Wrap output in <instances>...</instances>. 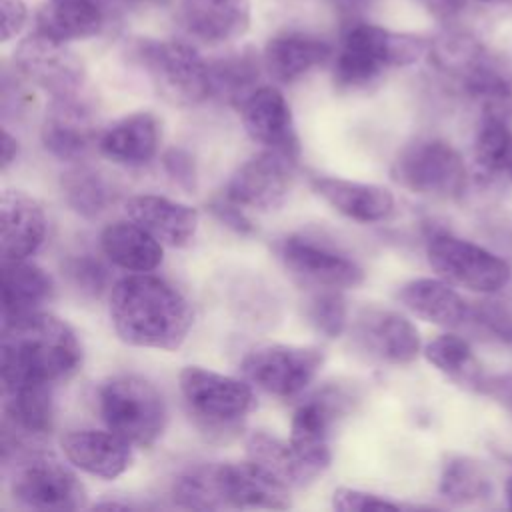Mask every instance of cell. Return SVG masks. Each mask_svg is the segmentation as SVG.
Wrapping results in <instances>:
<instances>
[{"label": "cell", "instance_id": "obj_47", "mask_svg": "<svg viewBox=\"0 0 512 512\" xmlns=\"http://www.w3.org/2000/svg\"><path fill=\"white\" fill-rule=\"evenodd\" d=\"M504 388H506L504 398H506V402H508V404H510V408H512V378H510V382H508V384H504Z\"/></svg>", "mask_w": 512, "mask_h": 512}, {"label": "cell", "instance_id": "obj_9", "mask_svg": "<svg viewBox=\"0 0 512 512\" xmlns=\"http://www.w3.org/2000/svg\"><path fill=\"white\" fill-rule=\"evenodd\" d=\"M178 382L190 414L210 430L234 428L256 404L248 380L202 366H186Z\"/></svg>", "mask_w": 512, "mask_h": 512}, {"label": "cell", "instance_id": "obj_43", "mask_svg": "<svg viewBox=\"0 0 512 512\" xmlns=\"http://www.w3.org/2000/svg\"><path fill=\"white\" fill-rule=\"evenodd\" d=\"M2 6V40L8 42L20 34L26 24L28 10L22 0H0Z\"/></svg>", "mask_w": 512, "mask_h": 512}, {"label": "cell", "instance_id": "obj_44", "mask_svg": "<svg viewBox=\"0 0 512 512\" xmlns=\"http://www.w3.org/2000/svg\"><path fill=\"white\" fill-rule=\"evenodd\" d=\"M430 16L436 20L450 24L454 22L466 8V0H416Z\"/></svg>", "mask_w": 512, "mask_h": 512}, {"label": "cell", "instance_id": "obj_41", "mask_svg": "<svg viewBox=\"0 0 512 512\" xmlns=\"http://www.w3.org/2000/svg\"><path fill=\"white\" fill-rule=\"evenodd\" d=\"M162 168L164 172L170 176V180L184 188L186 192H194L198 186V170H196V162L192 158V154H188L182 148H168L162 158Z\"/></svg>", "mask_w": 512, "mask_h": 512}, {"label": "cell", "instance_id": "obj_34", "mask_svg": "<svg viewBox=\"0 0 512 512\" xmlns=\"http://www.w3.org/2000/svg\"><path fill=\"white\" fill-rule=\"evenodd\" d=\"M438 490L452 504H472L490 496L492 482L472 458L452 456L442 466Z\"/></svg>", "mask_w": 512, "mask_h": 512}, {"label": "cell", "instance_id": "obj_5", "mask_svg": "<svg viewBox=\"0 0 512 512\" xmlns=\"http://www.w3.org/2000/svg\"><path fill=\"white\" fill-rule=\"evenodd\" d=\"M132 56L166 102L196 106L210 98L208 60L192 44L144 38L132 46Z\"/></svg>", "mask_w": 512, "mask_h": 512}, {"label": "cell", "instance_id": "obj_40", "mask_svg": "<svg viewBox=\"0 0 512 512\" xmlns=\"http://www.w3.org/2000/svg\"><path fill=\"white\" fill-rule=\"evenodd\" d=\"M468 316L500 342L512 344V310L502 302H482Z\"/></svg>", "mask_w": 512, "mask_h": 512}, {"label": "cell", "instance_id": "obj_7", "mask_svg": "<svg viewBox=\"0 0 512 512\" xmlns=\"http://www.w3.org/2000/svg\"><path fill=\"white\" fill-rule=\"evenodd\" d=\"M356 394L342 384H328L302 400L294 410L290 424V444L318 478L332 460L330 438L334 426L352 410Z\"/></svg>", "mask_w": 512, "mask_h": 512}, {"label": "cell", "instance_id": "obj_25", "mask_svg": "<svg viewBox=\"0 0 512 512\" xmlns=\"http://www.w3.org/2000/svg\"><path fill=\"white\" fill-rule=\"evenodd\" d=\"M160 142V124L150 112H134L112 122L98 136V150L104 158L122 166H144Z\"/></svg>", "mask_w": 512, "mask_h": 512}, {"label": "cell", "instance_id": "obj_29", "mask_svg": "<svg viewBox=\"0 0 512 512\" xmlns=\"http://www.w3.org/2000/svg\"><path fill=\"white\" fill-rule=\"evenodd\" d=\"M398 300L418 318L438 326H458L468 318V304L444 278H416L398 290Z\"/></svg>", "mask_w": 512, "mask_h": 512}, {"label": "cell", "instance_id": "obj_31", "mask_svg": "<svg viewBox=\"0 0 512 512\" xmlns=\"http://www.w3.org/2000/svg\"><path fill=\"white\" fill-rule=\"evenodd\" d=\"M210 98L240 108V104L258 88L260 60L250 48L224 54L208 62Z\"/></svg>", "mask_w": 512, "mask_h": 512}, {"label": "cell", "instance_id": "obj_35", "mask_svg": "<svg viewBox=\"0 0 512 512\" xmlns=\"http://www.w3.org/2000/svg\"><path fill=\"white\" fill-rule=\"evenodd\" d=\"M170 498L176 506L188 510L226 508L218 484L216 464H200L180 472L170 486Z\"/></svg>", "mask_w": 512, "mask_h": 512}, {"label": "cell", "instance_id": "obj_12", "mask_svg": "<svg viewBox=\"0 0 512 512\" xmlns=\"http://www.w3.org/2000/svg\"><path fill=\"white\" fill-rule=\"evenodd\" d=\"M278 258L284 268L310 288H356L364 282V268L336 244L296 232L282 238Z\"/></svg>", "mask_w": 512, "mask_h": 512}, {"label": "cell", "instance_id": "obj_10", "mask_svg": "<svg viewBox=\"0 0 512 512\" xmlns=\"http://www.w3.org/2000/svg\"><path fill=\"white\" fill-rule=\"evenodd\" d=\"M426 256L440 278L478 294L498 292L512 276L504 258L446 232H434L428 238Z\"/></svg>", "mask_w": 512, "mask_h": 512}, {"label": "cell", "instance_id": "obj_46", "mask_svg": "<svg viewBox=\"0 0 512 512\" xmlns=\"http://www.w3.org/2000/svg\"><path fill=\"white\" fill-rule=\"evenodd\" d=\"M92 2H96V4L104 6V8H106V10L112 14V12L120 10V8H126V6L138 4V2H146V0H92Z\"/></svg>", "mask_w": 512, "mask_h": 512}, {"label": "cell", "instance_id": "obj_20", "mask_svg": "<svg viewBox=\"0 0 512 512\" xmlns=\"http://www.w3.org/2000/svg\"><path fill=\"white\" fill-rule=\"evenodd\" d=\"M48 218L42 204L22 192L4 190L0 202L2 258H30L46 240Z\"/></svg>", "mask_w": 512, "mask_h": 512}, {"label": "cell", "instance_id": "obj_22", "mask_svg": "<svg viewBox=\"0 0 512 512\" xmlns=\"http://www.w3.org/2000/svg\"><path fill=\"white\" fill-rule=\"evenodd\" d=\"M330 56L332 46L324 38L302 30H286L266 42L262 66L276 82L290 84L324 64Z\"/></svg>", "mask_w": 512, "mask_h": 512}, {"label": "cell", "instance_id": "obj_8", "mask_svg": "<svg viewBox=\"0 0 512 512\" xmlns=\"http://www.w3.org/2000/svg\"><path fill=\"white\" fill-rule=\"evenodd\" d=\"M392 178L414 194L456 198L464 190L466 168L458 150L446 140L418 138L398 152Z\"/></svg>", "mask_w": 512, "mask_h": 512}, {"label": "cell", "instance_id": "obj_14", "mask_svg": "<svg viewBox=\"0 0 512 512\" xmlns=\"http://www.w3.org/2000/svg\"><path fill=\"white\" fill-rule=\"evenodd\" d=\"M298 158L264 148L230 176L224 196L242 208L270 212L284 204L290 194Z\"/></svg>", "mask_w": 512, "mask_h": 512}, {"label": "cell", "instance_id": "obj_15", "mask_svg": "<svg viewBox=\"0 0 512 512\" xmlns=\"http://www.w3.org/2000/svg\"><path fill=\"white\" fill-rule=\"evenodd\" d=\"M98 122L82 96L52 98L40 126V140L48 154L62 162H76L98 144Z\"/></svg>", "mask_w": 512, "mask_h": 512}, {"label": "cell", "instance_id": "obj_32", "mask_svg": "<svg viewBox=\"0 0 512 512\" xmlns=\"http://www.w3.org/2000/svg\"><path fill=\"white\" fill-rule=\"evenodd\" d=\"M60 188L68 208L86 220L98 218L114 202L112 182L88 164H76L66 170L60 178Z\"/></svg>", "mask_w": 512, "mask_h": 512}, {"label": "cell", "instance_id": "obj_16", "mask_svg": "<svg viewBox=\"0 0 512 512\" xmlns=\"http://www.w3.org/2000/svg\"><path fill=\"white\" fill-rule=\"evenodd\" d=\"M352 336L362 352L386 364H410L420 354L416 326L392 310L364 308L356 316Z\"/></svg>", "mask_w": 512, "mask_h": 512}, {"label": "cell", "instance_id": "obj_38", "mask_svg": "<svg viewBox=\"0 0 512 512\" xmlns=\"http://www.w3.org/2000/svg\"><path fill=\"white\" fill-rule=\"evenodd\" d=\"M64 276L84 296L98 298L110 282L108 266L90 252H80L64 262Z\"/></svg>", "mask_w": 512, "mask_h": 512}, {"label": "cell", "instance_id": "obj_49", "mask_svg": "<svg viewBox=\"0 0 512 512\" xmlns=\"http://www.w3.org/2000/svg\"><path fill=\"white\" fill-rule=\"evenodd\" d=\"M484 4H504V2H512V0H480Z\"/></svg>", "mask_w": 512, "mask_h": 512}, {"label": "cell", "instance_id": "obj_48", "mask_svg": "<svg viewBox=\"0 0 512 512\" xmlns=\"http://www.w3.org/2000/svg\"><path fill=\"white\" fill-rule=\"evenodd\" d=\"M506 496H508V504H510V508H512V476H510L508 482H506Z\"/></svg>", "mask_w": 512, "mask_h": 512}, {"label": "cell", "instance_id": "obj_24", "mask_svg": "<svg viewBox=\"0 0 512 512\" xmlns=\"http://www.w3.org/2000/svg\"><path fill=\"white\" fill-rule=\"evenodd\" d=\"M224 506L284 510L290 506V490L274 482L250 460L216 464Z\"/></svg>", "mask_w": 512, "mask_h": 512}, {"label": "cell", "instance_id": "obj_28", "mask_svg": "<svg viewBox=\"0 0 512 512\" xmlns=\"http://www.w3.org/2000/svg\"><path fill=\"white\" fill-rule=\"evenodd\" d=\"M162 242L128 220L108 224L100 234V248L108 262L128 272H152L162 262Z\"/></svg>", "mask_w": 512, "mask_h": 512}, {"label": "cell", "instance_id": "obj_37", "mask_svg": "<svg viewBox=\"0 0 512 512\" xmlns=\"http://www.w3.org/2000/svg\"><path fill=\"white\" fill-rule=\"evenodd\" d=\"M304 314L310 326L326 338L342 336L348 324L346 300L342 290L336 288H314L304 306Z\"/></svg>", "mask_w": 512, "mask_h": 512}, {"label": "cell", "instance_id": "obj_3", "mask_svg": "<svg viewBox=\"0 0 512 512\" xmlns=\"http://www.w3.org/2000/svg\"><path fill=\"white\" fill-rule=\"evenodd\" d=\"M430 44L414 34L392 32L370 22L348 24L338 40L332 78L340 90H360L386 70L416 64Z\"/></svg>", "mask_w": 512, "mask_h": 512}, {"label": "cell", "instance_id": "obj_42", "mask_svg": "<svg viewBox=\"0 0 512 512\" xmlns=\"http://www.w3.org/2000/svg\"><path fill=\"white\" fill-rule=\"evenodd\" d=\"M208 210L212 212V216L224 224L226 228H230L232 232L240 234V236H250L254 234V224L252 220L246 216L244 208L236 202H232L230 198L222 196V198H216L208 204Z\"/></svg>", "mask_w": 512, "mask_h": 512}, {"label": "cell", "instance_id": "obj_26", "mask_svg": "<svg viewBox=\"0 0 512 512\" xmlns=\"http://www.w3.org/2000/svg\"><path fill=\"white\" fill-rule=\"evenodd\" d=\"M186 32L208 44L240 38L250 26V0H182Z\"/></svg>", "mask_w": 512, "mask_h": 512}, {"label": "cell", "instance_id": "obj_2", "mask_svg": "<svg viewBox=\"0 0 512 512\" xmlns=\"http://www.w3.org/2000/svg\"><path fill=\"white\" fill-rule=\"evenodd\" d=\"M4 394L28 384H58L82 366V344L68 322L44 310L2 322Z\"/></svg>", "mask_w": 512, "mask_h": 512}, {"label": "cell", "instance_id": "obj_6", "mask_svg": "<svg viewBox=\"0 0 512 512\" xmlns=\"http://www.w3.org/2000/svg\"><path fill=\"white\" fill-rule=\"evenodd\" d=\"M10 494L36 510H78L86 506V488L78 476L46 448L28 450L6 462Z\"/></svg>", "mask_w": 512, "mask_h": 512}, {"label": "cell", "instance_id": "obj_21", "mask_svg": "<svg viewBox=\"0 0 512 512\" xmlns=\"http://www.w3.org/2000/svg\"><path fill=\"white\" fill-rule=\"evenodd\" d=\"M310 184L326 204L350 220L372 224L394 212V196L384 186L334 176H314Z\"/></svg>", "mask_w": 512, "mask_h": 512}, {"label": "cell", "instance_id": "obj_33", "mask_svg": "<svg viewBox=\"0 0 512 512\" xmlns=\"http://www.w3.org/2000/svg\"><path fill=\"white\" fill-rule=\"evenodd\" d=\"M474 160L482 174L512 180V128L506 118L488 106L474 142Z\"/></svg>", "mask_w": 512, "mask_h": 512}, {"label": "cell", "instance_id": "obj_27", "mask_svg": "<svg viewBox=\"0 0 512 512\" xmlns=\"http://www.w3.org/2000/svg\"><path fill=\"white\" fill-rule=\"evenodd\" d=\"M110 16L92 0H46L36 14V32L60 42L84 40L98 36Z\"/></svg>", "mask_w": 512, "mask_h": 512}, {"label": "cell", "instance_id": "obj_36", "mask_svg": "<svg viewBox=\"0 0 512 512\" xmlns=\"http://www.w3.org/2000/svg\"><path fill=\"white\" fill-rule=\"evenodd\" d=\"M424 356L434 368L462 384H482L470 344L456 334H442L428 342Z\"/></svg>", "mask_w": 512, "mask_h": 512}, {"label": "cell", "instance_id": "obj_18", "mask_svg": "<svg viewBox=\"0 0 512 512\" xmlns=\"http://www.w3.org/2000/svg\"><path fill=\"white\" fill-rule=\"evenodd\" d=\"M60 448L74 468L102 480L124 474L134 458L132 444L108 428L68 430L60 438Z\"/></svg>", "mask_w": 512, "mask_h": 512}, {"label": "cell", "instance_id": "obj_30", "mask_svg": "<svg viewBox=\"0 0 512 512\" xmlns=\"http://www.w3.org/2000/svg\"><path fill=\"white\" fill-rule=\"evenodd\" d=\"M246 460L288 490L302 488L314 480L312 472L300 460L290 440L286 442L268 432H252L248 436Z\"/></svg>", "mask_w": 512, "mask_h": 512}, {"label": "cell", "instance_id": "obj_45", "mask_svg": "<svg viewBox=\"0 0 512 512\" xmlns=\"http://www.w3.org/2000/svg\"><path fill=\"white\" fill-rule=\"evenodd\" d=\"M18 154H20V146H18L16 136H12L4 128V132H2V170H8L16 162Z\"/></svg>", "mask_w": 512, "mask_h": 512}, {"label": "cell", "instance_id": "obj_4", "mask_svg": "<svg viewBox=\"0 0 512 512\" xmlns=\"http://www.w3.org/2000/svg\"><path fill=\"white\" fill-rule=\"evenodd\" d=\"M98 412L108 430L148 448L164 434L168 410L160 390L136 374H116L98 388Z\"/></svg>", "mask_w": 512, "mask_h": 512}, {"label": "cell", "instance_id": "obj_23", "mask_svg": "<svg viewBox=\"0 0 512 512\" xmlns=\"http://www.w3.org/2000/svg\"><path fill=\"white\" fill-rule=\"evenodd\" d=\"M2 322L40 312L54 296L50 274L28 258H2Z\"/></svg>", "mask_w": 512, "mask_h": 512}, {"label": "cell", "instance_id": "obj_13", "mask_svg": "<svg viewBox=\"0 0 512 512\" xmlns=\"http://www.w3.org/2000/svg\"><path fill=\"white\" fill-rule=\"evenodd\" d=\"M18 74L52 98H70L82 92L86 72L82 60L66 42L48 38L34 30L14 50Z\"/></svg>", "mask_w": 512, "mask_h": 512}, {"label": "cell", "instance_id": "obj_17", "mask_svg": "<svg viewBox=\"0 0 512 512\" xmlns=\"http://www.w3.org/2000/svg\"><path fill=\"white\" fill-rule=\"evenodd\" d=\"M246 134L262 148L300 158V140L290 104L274 86H258L238 108Z\"/></svg>", "mask_w": 512, "mask_h": 512}, {"label": "cell", "instance_id": "obj_1", "mask_svg": "<svg viewBox=\"0 0 512 512\" xmlns=\"http://www.w3.org/2000/svg\"><path fill=\"white\" fill-rule=\"evenodd\" d=\"M108 312L118 338L138 348L176 350L194 324L188 298L148 272L120 278L110 290Z\"/></svg>", "mask_w": 512, "mask_h": 512}, {"label": "cell", "instance_id": "obj_11", "mask_svg": "<svg viewBox=\"0 0 512 512\" xmlns=\"http://www.w3.org/2000/svg\"><path fill=\"white\" fill-rule=\"evenodd\" d=\"M324 364V352L316 346L260 344L240 362V372L258 390L276 398L302 394Z\"/></svg>", "mask_w": 512, "mask_h": 512}, {"label": "cell", "instance_id": "obj_19", "mask_svg": "<svg viewBox=\"0 0 512 512\" xmlns=\"http://www.w3.org/2000/svg\"><path fill=\"white\" fill-rule=\"evenodd\" d=\"M126 216L172 248L188 246L198 230V210L158 194H136L124 204Z\"/></svg>", "mask_w": 512, "mask_h": 512}, {"label": "cell", "instance_id": "obj_39", "mask_svg": "<svg viewBox=\"0 0 512 512\" xmlns=\"http://www.w3.org/2000/svg\"><path fill=\"white\" fill-rule=\"evenodd\" d=\"M332 508L338 512H368V510H398L402 504L376 492L340 486L332 494Z\"/></svg>", "mask_w": 512, "mask_h": 512}]
</instances>
